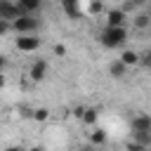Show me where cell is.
Here are the masks:
<instances>
[{
    "instance_id": "cell-1",
    "label": "cell",
    "mask_w": 151,
    "mask_h": 151,
    "mask_svg": "<svg viewBox=\"0 0 151 151\" xmlns=\"http://www.w3.org/2000/svg\"><path fill=\"white\" fill-rule=\"evenodd\" d=\"M99 42H101L104 47H109V50H116V47L125 45V42H127V31H125V26H106V28L99 33Z\"/></svg>"
},
{
    "instance_id": "cell-2",
    "label": "cell",
    "mask_w": 151,
    "mask_h": 151,
    "mask_svg": "<svg viewBox=\"0 0 151 151\" xmlns=\"http://www.w3.org/2000/svg\"><path fill=\"white\" fill-rule=\"evenodd\" d=\"M40 45H42V40L38 38V35H19L17 40H14V47L19 50V52H26V54H31V52H38L40 50Z\"/></svg>"
},
{
    "instance_id": "cell-3",
    "label": "cell",
    "mask_w": 151,
    "mask_h": 151,
    "mask_svg": "<svg viewBox=\"0 0 151 151\" xmlns=\"http://www.w3.org/2000/svg\"><path fill=\"white\" fill-rule=\"evenodd\" d=\"M35 28H38V19H33L31 14L19 17V19H14V21H12V31H17L19 35H31Z\"/></svg>"
},
{
    "instance_id": "cell-4",
    "label": "cell",
    "mask_w": 151,
    "mask_h": 151,
    "mask_svg": "<svg viewBox=\"0 0 151 151\" xmlns=\"http://www.w3.org/2000/svg\"><path fill=\"white\" fill-rule=\"evenodd\" d=\"M19 17H26L21 9H19V5L17 2H12V0H0V19H5V21H14V19H19Z\"/></svg>"
},
{
    "instance_id": "cell-5",
    "label": "cell",
    "mask_w": 151,
    "mask_h": 151,
    "mask_svg": "<svg viewBox=\"0 0 151 151\" xmlns=\"http://www.w3.org/2000/svg\"><path fill=\"white\" fill-rule=\"evenodd\" d=\"M132 132H151V116L149 113H137L130 123Z\"/></svg>"
},
{
    "instance_id": "cell-6",
    "label": "cell",
    "mask_w": 151,
    "mask_h": 151,
    "mask_svg": "<svg viewBox=\"0 0 151 151\" xmlns=\"http://www.w3.org/2000/svg\"><path fill=\"white\" fill-rule=\"evenodd\" d=\"M28 76H31V80H35V83L45 80V76H47V61H45V59L33 61L31 68H28Z\"/></svg>"
},
{
    "instance_id": "cell-7",
    "label": "cell",
    "mask_w": 151,
    "mask_h": 151,
    "mask_svg": "<svg viewBox=\"0 0 151 151\" xmlns=\"http://www.w3.org/2000/svg\"><path fill=\"white\" fill-rule=\"evenodd\" d=\"M127 14L125 9H109L106 12V26H125Z\"/></svg>"
},
{
    "instance_id": "cell-8",
    "label": "cell",
    "mask_w": 151,
    "mask_h": 151,
    "mask_svg": "<svg viewBox=\"0 0 151 151\" xmlns=\"http://www.w3.org/2000/svg\"><path fill=\"white\" fill-rule=\"evenodd\" d=\"M59 2H61V7H64V12H66L68 19H80V5H78V0H59Z\"/></svg>"
},
{
    "instance_id": "cell-9",
    "label": "cell",
    "mask_w": 151,
    "mask_h": 151,
    "mask_svg": "<svg viewBox=\"0 0 151 151\" xmlns=\"http://www.w3.org/2000/svg\"><path fill=\"white\" fill-rule=\"evenodd\" d=\"M132 26H134L137 31H146V28L151 26V14H146V12H139L137 17H132Z\"/></svg>"
},
{
    "instance_id": "cell-10",
    "label": "cell",
    "mask_w": 151,
    "mask_h": 151,
    "mask_svg": "<svg viewBox=\"0 0 151 151\" xmlns=\"http://www.w3.org/2000/svg\"><path fill=\"white\" fill-rule=\"evenodd\" d=\"M17 5H19V9H21L24 14H31V17H33V12H38V9H40L42 0H19Z\"/></svg>"
},
{
    "instance_id": "cell-11",
    "label": "cell",
    "mask_w": 151,
    "mask_h": 151,
    "mask_svg": "<svg viewBox=\"0 0 151 151\" xmlns=\"http://www.w3.org/2000/svg\"><path fill=\"white\" fill-rule=\"evenodd\" d=\"M118 59H120V61L130 68V66H137V64H139V52H134V50H125Z\"/></svg>"
},
{
    "instance_id": "cell-12",
    "label": "cell",
    "mask_w": 151,
    "mask_h": 151,
    "mask_svg": "<svg viewBox=\"0 0 151 151\" xmlns=\"http://www.w3.org/2000/svg\"><path fill=\"white\" fill-rule=\"evenodd\" d=\"M109 73L113 76V78H125V73H127V66L120 61V59H116V61H111V66H109Z\"/></svg>"
},
{
    "instance_id": "cell-13",
    "label": "cell",
    "mask_w": 151,
    "mask_h": 151,
    "mask_svg": "<svg viewBox=\"0 0 151 151\" xmlns=\"http://www.w3.org/2000/svg\"><path fill=\"white\" fill-rule=\"evenodd\" d=\"M97 118H99V111H97V109H92V106H90V109L85 106V113H83V118H80V120H83L85 125H90V127H92V125H97Z\"/></svg>"
},
{
    "instance_id": "cell-14",
    "label": "cell",
    "mask_w": 151,
    "mask_h": 151,
    "mask_svg": "<svg viewBox=\"0 0 151 151\" xmlns=\"http://www.w3.org/2000/svg\"><path fill=\"white\" fill-rule=\"evenodd\" d=\"M90 144L92 146H101V144H106V132L104 130H94V132H90Z\"/></svg>"
},
{
    "instance_id": "cell-15",
    "label": "cell",
    "mask_w": 151,
    "mask_h": 151,
    "mask_svg": "<svg viewBox=\"0 0 151 151\" xmlns=\"http://www.w3.org/2000/svg\"><path fill=\"white\" fill-rule=\"evenodd\" d=\"M132 142H137L144 149H149L151 146V132H132Z\"/></svg>"
},
{
    "instance_id": "cell-16",
    "label": "cell",
    "mask_w": 151,
    "mask_h": 151,
    "mask_svg": "<svg viewBox=\"0 0 151 151\" xmlns=\"http://www.w3.org/2000/svg\"><path fill=\"white\" fill-rule=\"evenodd\" d=\"M31 118H33L35 123H45V120L50 118V111H47L45 106H40V109H33V113H31Z\"/></svg>"
},
{
    "instance_id": "cell-17",
    "label": "cell",
    "mask_w": 151,
    "mask_h": 151,
    "mask_svg": "<svg viewBox=\"0 0 151 151\" xmlns=\"http://www.w3.org/2000/svg\"><path fill=\"white\" fill-rule=\"evenodd\" d=\"M101 9H104V2H101V0H90V7H87L90 14H99Z\"/></svg>"
},
{
    "instance_id": "cell-18",
    "label": "cell",
    "mask_w": 151,
    "mask_h": 151,
    "mask_svg": "<svg viewBox=\"0 0 151 151\" xmlns=\"http://www.w3.org/2000/svg\"><path fill=\"white\" fill-rule=\"evenodd\" d=\"M139 64L144 68H151V50H146L144 54H139Z\"/></svg>"
},
{
    "instance_id": "cell-19",
    "label": "cell",
    "mask_w": 151,
    "mask_h": 151,
    "mask_svg": "<svg viewBox=\"0 0 151 151\" xmlns=\"http://www.w3.org/2000/svg\"><path fill=\"white\" fill-rule=\"evenodd\" d=\"M9 31H12V24H9V21H5V19H0V38H2V35H7Z\"/></svg>"
},
{
    "instance_id": "cell-20",
    "label": "cell",
    "mask_w": 151,
    "mask_h": 151,
    "mask_svg": "<svg viewBox=\"0 0 151 151\" xmlns=\"http://www.w3.org/2000/svg\"><path fill=\"white\" fill-rule=\"evenodd\" d=\"M127 151H146L142 144H137V142H127V146H125Z\"/></svg>"
},
{
    "instance_id": "cell-21",
    "label": "cell",
    "mask_w": 151,
    "mask_h": 151,
    "mask_svg": "<svg viewBox=\"0 0 151 151\" xmlns=\"http://www.w3.org/2000/svg\"><path fill=\"white\" fill-rule=\"evenodd\" d=\"M52 52H54L57 57H66V47H64V45H54V47H52Z\"/></svg>"
},
{
    "instance_id": "cell-22",
    "label": "cell",
    "mask_w": 151,
    "mask_h": 151,
    "mask_svg": "<svg viewBox=\"0 0 151 151\" xmlns=\"http://www.w3.org/2000/svg\"><path fill=\"white\" fill-rule=\"evenodd\" d=\"M83 113H85V106H76V109H73V116H76L78 120L83 118Z\"/></svg>"
},
{
    "instance_id": "cell-23",
    "label": "cell",
    "mask_w": 151,
    "mask_h": 151,
    "mask_svg": "<svg viewBox=\"0 0 151 151\" xmlns=\"http://www.w3.org/2000/svg\"><path fill=\"white\" fill-rule=\"evenodd\" d=\"M5 151H26L21 144H9V146H5Z\"/></svg>"
},
{
    "instance_id": "cell-24",
    "label": "cell",
    "mask_w": 151,
    "mask_h": 151,
    "mask_svg": "<svg viewBox=\"0 0 151 151\" xmlns=\"http://www.w3.org/2000/svg\"><path fill=\"white\" fill-rule=\"evenodd\" d=\"M26 151H45V146H31V149H26Z\"/></svg>"
},
{
    "instance_id": "cell-25",
    "label": "cell",
    "mask_w": 151,
    "mask_h": 151,
    "mask_svg": "<svg viewBox=\"0 0 151 151\" xmlns=\"http://www.w3.org/2000/svg\"><path fill=\"white\" fill-rule=\"evenodd\" d=\"M5 71V57H0V73Z\"/></svg>"
},
{
    "instance_id": "cell-26",
    "label": "cell",
    "mask_w": 151,
    "mask_h": 151,
    "mask_svg": "<svg viewBox=\"0 0 151 151\" xmlns=\"http://www.w3.org/2000/svg\"><path fill=\"white\" fill-rule=\"evenodd\" d=\"M80 151H97V146H85V149H80Z\"/></svg>"
},
{
    "instance_id": "cell-27",
    "label": "cell",
    "mask_w": 151,
    "mask_h": 151,
    "mask_svg": "<svg viewBox=\"0 0 151 151\" xmlns=\"http://www.w3.org/2000/svg\"><path fill=\"white\" fill-rule=\"evenodd\" d=\"M0 87H5V76L0 73Z\"/></svg>"
},
{
    "instance_id": "cell-28",
    "label": "cell",
    "mask_w": 151,
    "mask_h": 151,
    "mask_svg": "<svg viewBox=\"0 0 151 151\" xmlns=\"http://www.w3.org/2000/svg\"><path fill=\"white\" fill-rule=\"evenodd\" d=\"M146 151H151V146H149V149H146Z\"/></svg>"
}]
</instances>
